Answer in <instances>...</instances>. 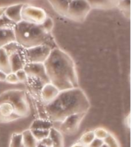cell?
<instances>
[{
  "label": "cell",
  "mask_w": 131,
  "mask_h": 147,
  "mask_svg": "<svg viewBox=\"0 0 131 147\" xmlns=\"http://www.w3.org/2000/svg\"><path fill=\"white\" fill-rule=\"evenodd\" d=\"M52 126L51 122L44 119H37L32 122L30 129H50Z\"/></svg>",
  "instance_id": "obj_18"
},
{
  "label": "cell",
  "mask_w": 131,
  "mask_h": 147,
  "mask_svg": "<svg viewBox=\"0 0 131 147\" xmlns=\"http://www.w3.org/2000/svg\"><path fill=\"white\" fill-rule=\"evenodd\" d=\"M59 92V90L51 83L45 84L41 90V99L47 103H50L57 96Z\"/></svg>",
  "instance_id": "obj_11"
},
{
  "label": "cell",
  "mask_w": 131,
  "mask_h": 147,
  "mask_svg": "<svg viewBox=\"0 0 131 147\" xmlns=\"http://www.w3.org/2000/svg\"><path fill=\"white\" fill-rule=\"evenodd\" d=\"M90 107L87 95L78 87L61 90L51 102L47 103L46 111L51 121L61 122L70 115L87 113Z\"/></svg>",
  "instance_id": "obj_2"
},
{
  "label": "cell",
  "mask_w": 131,
  "mask_h": 147,
  "mask_svg": "<svg viewBox=\"0 0 131 147\" xmlns=\"http://www.w3.org/2000/svg\"><path fill=\"white\" fill-rule=\"evenodd\" d=\"M71 147H87L84 145L81 144L80 142H78V143H75V144H74L73 146H71Z\"/></svg>",
  "instance_id": "obj_33"
},
{
  "label": "cell",
  "mask_w": 131,
  "mask_h": 147,
  "mask_svg": "<svg viewBox=\"0 0 131 147\" xmlns=\"http://www.w3.org/2000/svg\"><path fill=\"white\" fill-rule=\"evenodd\" d=\"M6 78V74L0 71V81H5Z\"/></svg>",
  "instance_id": "obj_31"
},
{
  "label": "cell",
  "mask_w": 131,
  "mask_h": 147,
  "mask_svg": "<svg viewBox=\"0 0 131 147\" xmlns=\"http://www.w3.org/2000/svg\"><path fill=\"white\" fill-rule=\"evenodd\" d=\"M31 113L25 91L9 90L0 95V123H9L27 117Z\"/></svg>",
  "instance_id": "obj_3"
},
{
  "label": "cell",
  "mask_w": 131,
  "mask_h": 147,
  "mask_svg": "<svg viewBox=\"0 0 131 147\" xmlns=\"http://www.w3.org/2000/svg\"><path fill=\"white\" fill-rule=\"evenodd\" d=\"M16 41V35L13 28H0V48Z\"/></svg>",
  "instance_id": "obj_12"
},
{
  "label": "cell",
  "mask_w": 131,
  "mask_h": 147,
  "mask_svg": "<svg viewBox=\"0 0 131 147\" xmlns=\"http://www.w3.org/2000/svg\"><path fill=\"white\" fill-rule=\"evenodd\" d=\"M52 142V147H64V137L62 133L57 129L51 127L49 129V135Z\"/></svg>",
  "instance_id": "obj_15"
},
{
  "label": "cell",
  "mask_w": 131,
  "mask_h": 147,
  "mask_svg": "<svg viewBox=\"0 0 131 147\" xmlns=\"http://www.w3.org/2000/svg\"><path fill=\"white\" fill-rule=\"evenodd\" d=\"M103 143L107 146V147H120V144L117 139L112 134L109 133L107 137L103 140Z\"/></svg>",
  "instance_id": "obj_24"
},
{
  "label": "cell",
  "mask_w": 131,
  "mask_h": 147,
  "mask_svg": "<svg viewBox=\"0 0 131 147\" xmlns=\"http://www.w3.org/2000/svg\"><path fill=\"white\" fill-rule=\"evenodd\" d=\"M39 142L47 147H52V142H51V140L49 136L41 140V141H39Z\"/></svg>",
  "instance_id": "obj_30"
},
{
  "label": "cell",
  "mask_w": 131,
  "mask_h": 147,
  "mask_svg": "<svg viewBox=\"0 0 131 147\" xmlns=\"http://www.w3.org/2000/svg\"><path fill=\"white\" fill-rule=\"evenodd\" d=\"M52 48L45 44L26 48L25 57L29 63H44L50 55Z\"/></svg>",
  "instance_id": "obj_7"
},
{
  "label": "cell",
  "mask_w": 131,
  "mask_h": 147,
  "mask_svg": "<svg viewBox=\"0 0 131 147\" xmlns=\"http://www.w3.org/2000/svg\"><path fill=\"white\" fill-rule=\"evenodd\" d=\"M24 5H25L24 3H18V4H14L6 6L4 13L5 16L16 25L22 20L21 13Z\"/></svg>",
  "instance_id": "obj_10"
},
{
  "label": "cell",
  "mask_w": 131,
  "mask_h": 147,
  "mask_svg": "<svg viewBox=\"0 0 131 147\" xmlns=\"http://www.w3.org/2000/svg\"><path fill=\"white\" fill-rule=\"evenodd\" d=\"M22 135V144L24 147H37L38 141L33 136L31 129L23 131Z\"/></svg>",
  "instance_id": "obj_17"
},
{
  "label": "cell",
  "mask_w": 131,
  "mask_h": 147,
  "mask_svg": "<svg viewBox=\"0 0 131 147\" xmlns=\"http://www.w3.org/2000/svg\"><path fill=\"white\" fill-rule=\"evenodd\" d=\"M130 115L128 114V116H127V117H126V120H127V123H126V125H127V126L128 127H130Z\"/></svg>",
  "instance_id": "obj_34"
},
{
  "label": "cell",
  "mask_w": 131,
  "mask_h": 147,
  "mask_svg": "<svg viewBox=\"0 0 131 147\" xmlns=\"http://www.w3.org/2000/svg\"><path fill=\"white\" fill-rule=\"evenodd\" d=\"M94 139H95V136H94V130L87 131V132L84 133L82 136L80 137V142L81 144L87 146Z\"/></svg>",
  "instance_id": "obj_20"
},
{
  "label": "cell",
  "mask_w": 131,
  "mask_h": 147,
  "mask_svg": "<svg viewBox=\"0 0 131 147\" xmlns=\"http://www.w3.org/2000/svg\"><path fill=\"white\" fill-rule=\"evenodd\" d=\"M91 7L87 0H72L67 10L66 17L77 22H84Z\"/></svg>",
  "instance_id": "obj_5"
},
{
  "label": "cell",
  "mask_w": 131,
  "mask_h": 147,
  "mask_svg": "<svg viewBox=\"0 0 131 147\" xmlns=\"http://www.w3.org/2000/svg\"><path fill=\"white\" fill-rule=\"evenodd\" d=\"M22 133H13L11 135L9 147H22Z\"/></svg>",
  "instance_id": "obj_21"
},
{
  "label": "cell",
  "mask_w": 131,
  "mask_h": 147,
  "mask_svg": "<svg viewBox=\"0 0 131 147\" xmlns=\"http://www.w3.org/2000/svg\"><path fill=\"white\" fill-rule=\"evenodd\" d=\"M94 136H95V138H97V139H100V140H103L107 137V136L109 134L108 131L107 129H105L104 128H102V127H99V128L95 129L94 130Z\"/></svg>",
  "instance_id": "obj_25"
},
{
  "label": "cell",
  "mask_w": 131,
  "mask_h": 147,
  "mask_svg": "<svg viewBox=\"0 0 131 147\" xmlns=\"http://www.w3.org/2000/svg\"><path fill=\"white\" fill-rule=\"evenodd\" d=\"M103 144V140L95 138L87 147H101Z\"/></svg>",
  "instance_id": "obj_29"
},
{
  "label": "cell",
  "mask_w": 131,
  "mask_h": 147,
  "mask_svg": "<svg viewBox=\"0 0 131 147\" xmlns=\"http://www.w3.org/2000/svg\"><path fill=\"white\" fill-rule=\"evenodd\" d=\"M5 81H6L9 84H12L19 83V81L18 80V78H17V76H16L15 72H10V73L7 74Z\"/></svg>",
  "instance_id": "obj_26"
},
{
  "label": "cell",
  "mask_w": 131,
  "mask_h": 147,
  "mask_svg": "<svg viewBox=\"0 0 131 147\" xmlns=\"http://www.w3.org/2000/svg\"><path fill=\"white\" fill-rule=\"evenodd\" d=\"M101 147H107V145L104 144V143H103V144L102 145V146H101Z\"/></svg>",
  "instance_id": "obj_36"
},
{
  "label": "cell",
  "mask_w": 131,
  "mask_h": 147,
  "mask_svg": "<svg viewBox=\"0 0 131 147\" xmlns=\"http://www.w3.org/2000/svg\"><path fill=\"white\" fill-rule=\"evenodd\" d=\"M37 147H47V146H44V145H42L41 143H40V142H38V145H37Z\"/></svg>",
  "instance_id": "obj_35"
},
{
  "label": "cell",
  "mask_w": 131,
  "mask_h": 147,
  "mask_svg": "<svg viewBox=\"0 0 131 147\" xmlns=\"http://www.w3.org/2000/svg\"><path fill=\"white\" fill-rule=\"evenodd\" d=\"M117 7L126 18H130V0H121L118 3Z\"/></svg>",
  "instance_id": "obj_19"
},
{
  "label": "cell",
  "mask_w": 131,
  "mask_h": 147,
  "mask_svg": "<svg viewBox=\"0 0 131 147\" xmlns=\"http://www.w3.org/2000/svg\"><path fill=\"white\" fill-rule=\"evenodd\" d=\"M91 9H110L117 6L121 0H87Z\"/></svg>",
  "instance_id": "obj_13"
},
{
  "label": "cell",
  "mask_w": 131,
  "mask_h": 147,
  "mask_svg": "<svg viewBox=\"0 0 131 147\" xmlns=\"http://www.w3.org/2000/svg\"><path fill=\"white\" fill-rule=\"evenodd\" d=\"M0 71L6 74L11 72L9 54L4 48H0Z\"/></svg>",
  "instance_id": "obj_16"
},
{
  "label": "cell",
  "mask_w": 131,
  "mask_h": 147,
  "mask_svg": "<svg viewBox=\"0 0 131 147\" xmlns=\"http://www.w3.org/2000/svg\"><path fill=\"white\" fill-rule=\"evenodd\" d=\"M53 9L60 16H66L67 10L72 0H48Z\"/></svg>",
  "instance_id": "obj_14"
},
{
  "label": "cell",
  "mask_w": 131,
  "mask_h": 147,
  "mask_svg": "<svg viewBox=\"0 0 131 147\" xmlns=\"http://www.w3.org/2000/svg\"><path fill=\"white\" fill-rule=\"evenodd\" d=\"M86 113H80L67 117L60 125V132L70 136L75 134L80 128V123L86 116Z\"/></svg>",
  "instance_id": "obj_6"
},
{
  "label": "cell",
  "mask_w": 131,
  "mask_h": 147,
  "mask_svg": "<svg viewBox=\"0 0 131 147\" xmlns=\"http://www.w3.org/2000/svg\"><path fill=\"white\" fill-rule=\"evenodd\" d=\"M31 131L38 142L45 138L48 137L49 135V129H31Z\"/></svg>",
  "instance_id": "obj_22"
},
{
  "label": "cell",
  "mask_w": 131,
  "mask_h": 147,
  "mask_svg": "<svg viewBox=\"0 0 131 147\" xmlns=\"http://www.w3.org/2000/svg\"><path fill=\"white\" fill-rule=\"evenodd\" d=\"M18 78V80L20 82H25L28 79V75L26 72L25 71L24 69H21V70H18V71L15 72Z\"/></svg>",
  "instance_id": "obj_27"
},
{
  "label": "cell",
  "mask_w": 131,
  "mask_h": 147,
  "mask_svg": "<svg viewBox=\"0 0 131 147\" xmlns=\"http://www.w3.org/2000/svg\"><path fill=\"white\" fill-rule=\"evenodd\" d=\"M28 77H34L41 80L43 84L50 82L46 74L45 67L43 63H29L28 62L23 67Z\"/></svg>",
  "instance_id": "obj_9"
},
{
  "label": "cell",
  "mask_w": 131,
  "mask_h": 147,
  "mask_svg": "<svg viewBox=\"0 0 131 147\" xmlns=\"http://www.w3.org/2000/svg\"><path fill=\"white\" fill-rule=\"evenodd\" d=\"M6 6H0V18H2L4 16Z\"/></svg>",
  "instance_id": "obj_32"
},
{
  "label": "cell",
  "mask_w": 131,
  "mask_h": 147,
  "mask_svg": "<svg viewBox=\"0 0 131 147\" xmlns=\"http://www.w3.org/2000/svg\"><path fill=\"white\" fill-rule=\"evenodd\" d=\"M16 41L25 48L45 44L48 34H47L41 25L28 22L22 20L15 25L13 28Z\"/></svg>",
  "instance_id": "obj_4"
},
{
  "label": "cell",
  "mask_w": 131,
  "mask_h": 147,
  "mask_svg": "<svg viewBox=\"0 0 131 147\" xmlns=\"http://www.w3.org/2000/svg\"><path fill=\"white\" fill-rule=\"evenodd\" d=\"M50 83L61 90L78 87L75 64L71 56L60 48H54L43 63Z\"/></svg>",
  "instance_id": "obj_1"
},
{
  "label": "cell",
  "mask_w": 131,
  "mask_h": 147,
  "mask_svg": "<svg viewBox=\"0 0 131 147\" xmlns=\"http://www.w3.org/2000/svg\"><path fill=\"white\" fill-rule=\"evenodd\" d=\"M41 25L43 28V29L45 30V32L47 34H49L50 32H51L53 27H54V22H53L52 18H51L49 16H47L45 21L41 23Z\"/></svg>",
  "instance_id": "obj_23"
},
{
  "label": "cell",
  "mask_w": 131,
  "mask_h": 147,
  "mask_svg": "<svg viewBox=\"0 0 131 147\" xmlns=\"http://www.w3.org/2000/svg\"><path fill=\"white\" fill-rule=\"evenodd\" d=\"M21 15L22 20L38 25H41L48 16L43 9L26 4L24 5Z\"/></svg>",
  "instance_id": "obj_8"
},
{
  "label": "cell",
  "mask_w": 131,
  "mask_h": 147,
  "mask_svg": "<svg viewBox=\"0 0 131 147\" xmlns=\"http://www.w3.org/2000/svg\"><path fill=\"white\" fill-rule=\"evenodd\" d=\"M9 25H15V24L11 22L9 18H7L5 16V15L2 16V18H0V28L9 27Z\"/></svg>",
  "instance_id": "obj_28"
}]
</instances>
